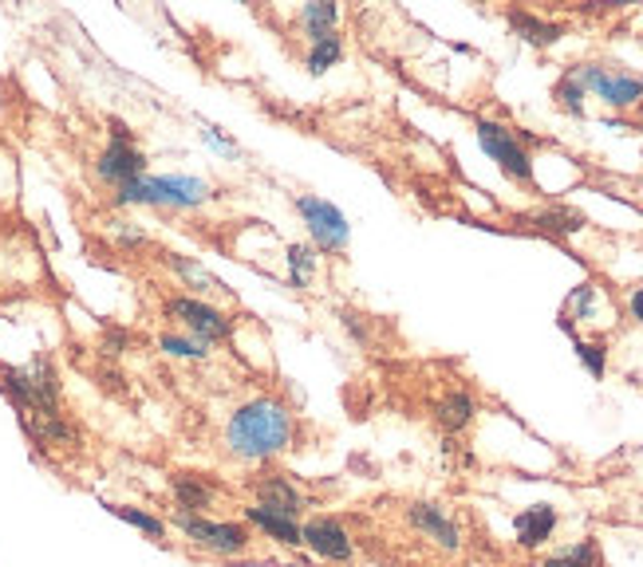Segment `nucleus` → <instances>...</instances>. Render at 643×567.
Returning a JSON list of instances; mask_svg holds the SVG:
<instances>
[{"label":"nucleus","mask_w":643,"mask_h":567,"mask_svg":"<svg viewBox=\"0 0 643 567\" xmlns=\"http://www.w3.org/2000/svg\"><path fill=\"white\" fill-rule=\"evenodd\" d=\"M115 237H119L127 249H131V245H147V232H142V229H127V221H115Z\"/></svg>","instance_id":"obj_28"},{"label":"nucleus","mask_w":643,"mask_h":567,"mask_svg":"<svg viewBox=\"0 0 643 567\" xmlns=\"http://www.w3.org/2000/svg\"><path fill=\"white\" fill-rule=\"evenodd\" d=\"M158 347H162L170 359H206L214 347L209 344H201V339H194V336H175V331H162L158 336Z\"/></svg>","instance_id":"obj_24"},{"label":"nucleus","mask_w":643,"mask_h":567,"mask_svg":"<svg viewBox=\"0 0 643 567\" xmlns=\"http://www.w3.org/2000/svg\"><path fill=\"white\" fill-rule=\"evenodd\" d=\"M293 441V410L280 398H249L226 421V449L237 461H269Z\"/></svg>","instance_id":"obj_1"},{"label":"nucleus","mask_w":643,"mask_h":567,"mask_svg":"<svg viewBox=\"0 0 643 567\" xmlns=\"http://www.w3.org/2000/svg\"><path fill=\"white\" fill-rule=\"evenodd\" d=\"M107 127H111V142H107V150L96 158V173H99V181H107L111 189H119V186H127V181H135V178L147 173V155L139 150L135 130L127 127L122 119H111Z\"/></svg>","instance_id":"obj_4"},{"label":"nucleus","mask_w":643,"mask_h":567,"mask_svg":"<svg viewBox=\"0 0 643 567\" xmlns=\"http://www.w3.org/2000/svg\"><path fill=\"white\" fill-rule=\"evenodd\" d=\"M474 414H478V402H474L469 390H451V395H443L435 406V421L446 434L469 430V426H474Z\"/></svg>","instance_id":"obj_16"},{"label":"nucleus","mask_w":643,"mask_h":567,"mask_svg":"<svg viewBox=\"0 0 643 567\" xmlns=\"http://www.w3.org/2000/svg\"><path fill=\"white\" fill-rule=\"evenodd\" d=\"M533 225H537L541 232H548V237H573V232L584 229V217L568 206H556V209H541V213L533 217Z\"/></svg>","instance_id":"obj_21"},{"label":"nucleus","mask_w":643,"mask_h":567,"mask_svg":"<svg viewBox=\"0 0 643 567\" xmlns=\"http://www.w3.org/2000/svg\"><path fill=\"white\" fill-rule=\"evenodd\" d=\"M627 304H632V316H635V319H643V288H635L632 300H627Z\"/></svg>","instance_id":"obj_30"},{"label":"nucleus","mask_w":643,"mask_h":567,"mask_svg":"<svg viewBox=\"0 0 643 567\" xmlns=\"http://www.w3.org/2000/svg\"><path fill=\"white\" fill-rule=\"evenodd\" d=\"M162 311H166V319L182 324L194 339H201V344H209V347L226 344V339L234 336V319H229L221 308H214V304L198 300V296H170V300L162 304Z\"/></svg>","instance_id":"obj_5"},{"label":"nucleus","mask_w":643,"mask_h":567,"mask_svg":"<svg viewBox=\"0 0 643 567\" xmlns=\"http://www.w3.org/2000/svg\"><path fill=\"white\" fill-rule=\"evenodd\" d=\"M300 540L313 556L328 559V564H352L356 556V540L344 525H339L336 516H313L300 525Z\"/></svg>","instance_id":"obj_9"},{"label":"nucleus","mask_w":643,"mask_h":567,"mask_svg":"<svg viewBox=\"0 0 643 567\" xmlns=\"http://www.w3.org/2000/svg\"><path fill=\"white\" fill-rule=\"evenodd\" d=\"M573 79L584 87V91L600 94L609 107L616 111H627V107H640L643 103V79L632 76V71H620V68H604V63H576Z\"/></svg>","instance_id":"obj_6"},{"label":"nucleus","mask_w":643,"mask_h":567,"mask_svg":"<svg viewBox=\"0 0 643 567\" xmlns=\"http://www.w3.org/2000/svg\"><path fill=\"white\" fill-rule=\"evenodd\" d=\"M214 198V186L194 173H142L115 189V206H155V209H201Z\"/></svg>","instance_id":"obj_2"},{"label":"nucleus","mask_w":643,"mask_h":567,"mask_svg":"<svg viewBox=\"0 0 643 567\" xmlns=\"http://www.w3.org/2000/svg\"><path fill=\"white\" fill-rule=\"evenodd\" d=\"M111 516H119L122 525L139 528L142 536H150V540H166V525L158 520L155 513H147V508H135V505H103Z\"/></svg>","instance_id":"obj_23"},{"label":"nucleus","mask_w":643,"mask_h":567,"mask_svg":"<svg viewBox=\"0 0 643 567\" xmlns=\"http://www.w3.org/2000/svg\"><path fill=\"white\" fill-rule=\"evenodd\" d=\"M313 280H316V249L305 241L288 245V284L305 292V288H313Z\"/></svg>","instance_id":"obj_20"},{"label":"nucleus","mask_w":643,"mask_h":567,"mask_svg":"<svg viewBox=\"0 0 643 567\" xmlns=\"http://www.w3.org/2000/svg\"><path fill=\"white\" fill-rule=\"evenodd\" d=\"M339 17H344V12H339V4H328V0H316V4H305V9H300V24H305L308 43L336 36Z\"/></svg>","instance_id":"obj_17"},{"label":"nucleus","mask_w":643,"mask_h":567,"mask_svg":"<svg viewBox=\"0 0 643 567\" xmlns=\"http://www.w3.org/2000/svg\"><path fill=\"white\" fill-rule=\"evenodd\" d=\"M344 60V36H328V40H316L308 43V56H305V68L308 76H324L328 68H336V63Z\"/></svg>","instance_id":"obj_22"},{"label":"nucleus","mask_w":643,"mask_h":567,"mask_svg":"<svg viewBox=\"0 0 643 567\" xmlns=\"http://www.w3.org/2000/svg\"><path fill=\"white\" fill-rule=\"evenodd\" d=\"M175 525H178V533H182L198 551H209V556H221V559L245 556V551H249V544H253L249 528L237 525V520H214V516L175 513Z\"/></svg>","instance_id":"obj_3"},{"label":"nucleus","mask_w":643,"mask_h":567,"mask_svg":"<svg viewBox=\"0 0 643 567\" xmlns=\"http://www.w3.org/2000/svg\"><path fill=\"white\" fill-rule=\"evenodd\" d=\"M257 505L300 520V513H305L308 500H305V493L288 481V477H261V481H257Z\"/></svg>","instance_id":"obj_13"},{"label":"nucleus","mask_w":643,"mask_h":567,"mask_svg":"<svg viewBox=\"0 0 643 567\" xmlns=\"http://www.w3.org/2000/svg\"><path fill=\"white\" fill-rule=\"evenodd\" d=\"M478 142H482V150H486V155L502 166L505 178L530 186V181H533V158H530V150H525L522 138L513 135L505 122L478 119Z\"/></svg>","instance_id":"obj_7"},{"label":"nucleus","mask_w":643,"mask_h":567,"mask_svg":"<svg viewBox=\"0 0 643 567\" xmlns=\"http://www.w3.org/2000/svg\"><path fill=\"white\" fill-rule=\"evenodd\" d=\"M592 304H596V288H592V284H581V288H576V292L568 296V311H565V319H568V324H573L576 316L588 319V316H592Z\"/></svg>","instance_id":"obj_27"},{"label":"nucleus","mask_w":643,"mask_h":567,"mask_svg":"<svg viewBox=\"0 0 643 567\" xmlns=\"http://www.w3.org/2000/svg\"><path fill=\"white\" fill-rule=\"evenodd\" d=\"M296 213L305 217L316 252H344L348 249V241H352L348 217L339 213L332 201L313 198V193H300V198H296Z\"/></svg>","instance_id":"obj_8"},{"label":"nucleus","mask_w":643,"mask_h":567,"mask_svg":"<svg viewBox=\"0 0 643 567\" xmlns=\"http://www.w3.org/2000/svg\"><path fill=\"white\" fill-rule=\"evenodd\" d=\"M407 520H410V528H415L418 536L435 540L443 551H458L462 548L458 525H454L451 516H446L438 505H431V500H415V505L407 508Z\"/></svg>","instance_id":"obj_10"},{"label":"nucleus","mask_w":643,"mask_h":567,"mask_svg":"<svg viewBox=\"0 0 643 567\" xmlns=\"http://www.w3.org/2000/svg\"><path fill=\"white\" fill-rule=\"evenodd\" d=\"M541 567H604V551H600V544L588 536V540H576L573 548L553 551Z\"/></svg>","instance_id":"obj_19"},{"label":"nucleus","mask_w":643,"mask_h":567,"mask_svg":"<svg viewBox=\"0 0 643 567\" xmlns=\"http://www.w3.org/2000/svg\"><path fill=\"white\" fill-rule=\"evenodd\" d=\"M513 533H517V544L522 548H541V544L553 540L556 533V508L553 505H533L525 508V513H517V520H513Z\"/></svg>","instance_id":"obj_14"},{"label":"nucleus","mask_w":643,"mask_h":567,"mask_svg":"<svg viewBox=\"0 0 643 567\" xmlns=\"http://www.w3.org/2000/svg\"><path fill=\"white\" fill-rule=\"evenodd\" d=\"M553 99H556V107H561V111H568V115H573V119H581L588 91H584V87L576 83L573 71H565V76H561V83L553 87Z\"/></svg>","instance_id":"obj_25"},{"label":"nucleus","mask_w":643,"mask_h":567,"mask_svg":"<svg viewBox=\"0 0 643 567\" xmlns=\"http://www.w3.org/2000/svg\"><path fill=\"white\" fill-rule=\"evenodd\" d=\"M245 525L257 528L261 536H269L273 544H280V548H300V520H293V516L285 513H273V508L265 505H249L245 508Z\"/></svg>","instance_id":"obj_11"},{"label":"nucleus","mask_w":643,"mask_h":567,"mask_svg":"<svg viewBox=\"0 0 643 567\" xmlns=\"http://www.w3.org/2000/svg\"><path fill=\"white\" fill-rule=\"evenodd\" d=\"M505 20H510L513 36H522V40L533 43V48H553V43L568 32L565 24H556V20H545V17H537V12H525V9H510Z\"/></svg>","instance_id":"obj_15"},{"label":"nucleus","mask_w":643,"mask_h":567,"mask_svg":"<svg viewBox=\"0 0 643 567\" xmlns=\"http://www.w3.org/2000/svg\"><path fill=\"white\" fill-rule=\"evenodd\" d=\"M170 493L178 500V513L186 516H206L214 508V500H218V489L206 477H198V472H175L170 477Z\"/></svg>","instance_id":"obj_12"},{"label":"nucleus","mask_w":643,"mask_h":567,"mask_svg":"<svg viewBox=\"0 0 643 567\" xmlns=\"http://www.w3.org/2000/svg\"><path fill=\"white\" fill-rule=\"evenodd\" d=\"M201 135H206V142H214V147H218V150H226V155H234V150H237L234 138H226L218 127H206V130H201Z\"/></svg>","instance_id":"obj_29"},{"label":"nucleus","mask_w":643,"mask_h":567,"mask_svg":"<svg viewBox=\"0 0 643 567\" xmlns=\"http://www.w3.org/2000/svg\"><path fill=\"white\" fill-rule=\"evenodd\" d=\"M576 359L584 362V370H588L592 378H604L609 375V347L604 344H584V339H576Z\"/></svg>","instance_id":"obj_26"},{"label":"nucleus","mask_w":643,"mask_h":567,"mask_svg":"<svg viewBox=\"0 0 643 567\" xmlns=\"http://www.w3.org/2000/svg\"><path fill=\"white\" fill-rule=\"evenodd\" d=\"M166 268L175 276H182L186 284H194V288H209V292H226V284L218 280V276L209 272L206 265H198L194 257H182V252H166Z\"/></svg>","instance_id":"obj_18"}]
</instances>
